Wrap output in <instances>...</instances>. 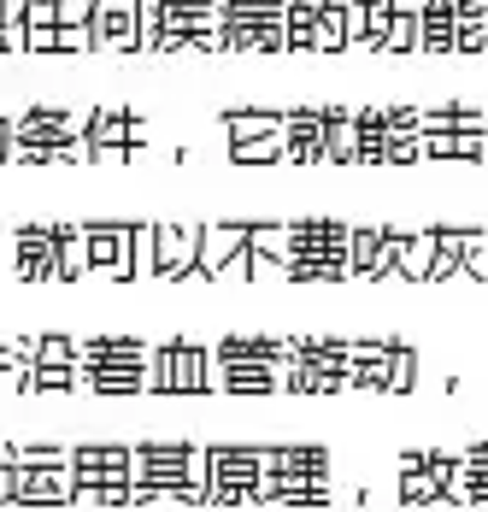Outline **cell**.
Returning <instances> with one entry per match:
<instances>
[{
	"mask_svg": "<svg viewBox=\"0 0 488 512\" xmlns=\"http://www.w3.org/2000/svg\"><path fill=\"white\" fill-rule=\"evenodd\" d=\"M147 501H189L206 507V448L195 442H136V507Z\"/></svg>",
	"mask_w": 488,
	"mask_h": 512,
	"instance_id": "cell-1",
	"label": "cell"
},
{
	"mask_svg": "<svg viewBox=\"0 0 488 512\" xmlns=\"http://www.w3.org/2000/svg\"><path fill=\"white\" fill-rule=\"evenodd\" d=\"M277 277H289V283H347L353 277V230L336 224V218L289 224V254L277 259Z\"/></svg>",
	"mask_w": 488,
	"mask_h": 512,
	"instance_id": "cell-2",
	"label": "cell"
},
{
	"mask_svg": "<svg viewBox=\"0 0 488 512\" xmlns=\"http://www.w3.org/2000/svg\"><path fill=\"white\" fill-rule=\"evenodd\" d=\"M83 124L71 106L36 101L12 118V159L6 165H53V159H89V142H83Z\"/></svg>",
	"mask_w": 488,
	"mask_h": 512,
	"instance_id": "cell-3",
	"label": "cell"
},
{
	"mask_svg": "<svg viewBox=\"0 0 488 512\" xmlns=\"http://www.w3.org/2000/svg\"><path fill=\"white\" fill-rule=\"evenodd\" d=\"M142 48L147 53H218V0H147Z\"/></svg>",
	"mask_w": 488,
	"mask_h": 512,
	"instance_id": "cell-4",
	"label": "cell"
},
{
	"mask_svg": "<svg viewBox=\"0 0 488 512\" xmlns=\"http://www.w3.org/2000/svg\"><path fill=\"white\" fill-rule=\"evenodd\" d=\"M259 501H289V507H324L330 501V448H265Z\"/></svg>",
	"mask_w": 488,
	"mask_h": 512,
	"instance_id": "cell-5",
	"label": "cell"
},
{
	"mask_svg": "<svg viewBox=\"0 0 488 512\" xmlns=\"http://www.w3.org/2000/svg\"><path fill=\"white\" fill-rule=\"evenodd\" d=\"M289 0H218V53H283Z\"/></svg>",
	"mask_w": 488,
	"mask_h": 512,
	"instance_id": "cell-6",
	"label": "cell"
},
{
	"mask_svg": "<svg viewBox=\"0 0 488 512\" xmlns=\"http://www.w3.org/2000/svg\"><path fill=\"white\" fill-rule=\"evenodd\" d=\"M153 348L142 336H83V389L95 395H136L147 389Z\"/></svg>",
	"mask_w": 488,
	"mask_h": 512,
	"instance_id": "cell-7",
	"label": "cell"
},
{
	"mask_svg": "<svg viewBox=\"0 0 488 512\" xmlns=\"http://www.w3.org/2000/svg\"><path fill=\"white\" fill-rule=\"evenodd\" d=\"M147 389L153 395H206V389H218L212 348L195 342V336H165L153 348V365H147Z\"/></svg>",
	"mask_w": 488,
	"mask_h": 512,
	"instance_id": "cell-8",
	"label": "cell"
},
{
	"mask_svg": "<svg viewBox=\"0 0 488 512\" xmlns=\"http://www.w3.org/2000/svg\"><path fill=\"white\" fill-rule=\"evenodd\" d=\"M418 383V354L394 336H359L353 342V389L377 395H406Z\"/></svg>",
	"mask_w": 488,
	"mask_h": 512,
	"instance_id": "cell-9",
	"label": "cell"
},
{
	"mask_svg": "<svg viewBox=\"0 0 488 512\" xmlns=\"http://www.w3.org/2000/svg\"><path fill=\"white\" fill-rule=\"evenodd\" d=\"M259 477H265V448H206V489H212V507L259 501Z\"/></svg>",
	"mask_w": 488,
	"mask_h": 512,
	"instance_id": "cell-10",
	"label": "cell"
},
{
	"mask_svg": "<svg viewBox=\"0 0 488 512\" xmlns=\"http://www.w3.org/2000/svg\"><path fill=\"white\" fill-rule=\"evenodd\" d=\"M230 159L242 165H271L283 159V112H224Z\"/></svg>",
	"mask_w": 488,
	"mask_h": 512,
	"instance_id": "cell-11",
	"label": "cell"
},
{
	"mask_svg": "<svg viewBox=\"0 0 488 512\" xmlns=\"http://www.w3.org/2000/svg\"><path fill=\"white\" fill-rule=\"evenodd\" d=\"M83 142H89V159H130L147 148V124L124 106H95L83 124Z\"/></svg>",
	"mask_w": 488,
	"mask_h": 512,
	"instance_id": "cell-12",
	"label": "cell"
},
{
	"mask_svg": "<svg viewBox=\"0 0 488 512\" xmlns=\"http://www.w3.org/2000/svg\"><path fill=\"white\" fill-rule=\"evenodd\" d=\"M142 6L147 0H95L89 12V42L100 53H136L142 48Z\"/></svg>",
	"mask_w": 488,
	"mask_h": 512,
	"instance_id": "cell-13",
	"label": "cell"
},
{
	"mask_svg": "<svg viewBox=\"0 0 488 512\" xmlns=\"http://www.w3.org/2000/svg\"><path fill=\"white\" fill-rule=\"evenodd\" d=\"M12 277L59 283V224H18V236H12Z\"/></svg>",
	"mask_w": 488,
	"mask_h": 512,
	"instance_id": "cell-14",
	"label": "cell"
},
{
	"mask_svg": "<svg viewBox=\"0 0 488 512\" xmlns=\"http://www.w3.org/2000/svg\"><path fill=\"white\" fill-rule=\"evenodd\" d=\"M200 259V224H153V277L183 283L195 277Z\"/></svg>",
	"mask_w": 488,
	"mask_h": 512,
	"instance_id": "cell-15",
	"label": "cell"
},
{
	"mask_svg": "<svg viewBox=\"0 0 488 512\" xmlns=\"http://www.w3.org/2000/svg\"><path fill=\"white\" fill-rule=\"evenodd\" d=\"M89 236V265L112 271V277H136V224H83Z\"/></svg>",
	"mask_w": 488,
	"mask_h": 512,
	"instance_id": "cell-16",
	"label": "cell"
},
{
	"mask_svg": "<svg viewBox=\"0 0 488 512\" xmlns=\"http://www.w3.org/2000/svg\"><path fill=\"white\" fill-rule=\"evenodd\" d=\"M324 142H330L324 106H294V112H283V159L289 165H318L324 159Z\"/></svg>",
	"mask_w": 488,
	"mask_h": 512,
	"instance_id": "cell-17",
	"label": "cell"
},
{
	"mask_svg": "<svg viewBox=\"0 0 488 512\" xmlns=\"http://www.w3.org/2000/svg\"><path fill=\"white\" fill-rule=\"evenodd\" d=\"M247 236H253V224H206V230H200L195 277H224V271L247 254Z\"/></svg>",
	"mask_w": 488,
	"mask_h": 512,
	"instance_id": "cell-18",
	"label": "cell"
},
{
	"mask_svg": "<svg viewBox=\"0 0 488 512\" xmlns=\"http://www.w3.org/2000/svg\"><path fill=\"white\" fill-rule=\"evenodd\" d=\"M212 365H218V389H230V395L283 389V359H212Z\"/></svg>",
	"mask_w": 488,
	"mask_h": 512,
	"instance_id": "cell-19",
	"label": "cell"
},
{
	"mask_svg": "<svg viewBox=\"0 0 488 512\" xmlns=\"http://www.w3.org/2000/svg\"><path fill=\"white\" fill-rule=\"evenodd\" d=\"M406 230H353V277H394Z\"/></svg>",
	"mask_w": 488,
	"mask_h": 512,
	"instance_id": "cell-20",
	"label": "cell"
},
{
	"mask_svg": "<svg viewBox=\"0 0 488 512\" xmlns=\"http://www.w3.org/2000/svg\"><path fill=\"white\" fill-rule=\"evenodd\" d=\"M483 242V230L471 224H436V265H430V283H447V277H465V254Z\"/></svg>",
	"mask_w": 488,
	"mask_h": 512,
	"instance_id": "cell-21",
	"label": "cell"
},
{
	"mask_svg": "<svg viewBox=\"0 0 488 512\" xmlns=\"http://www.w3.org/2000/svg\"><path fill=\"white\" fill-rule=\"evenodd\" d=\"M459 48V6L453 0H424L418 6V53H453Z\"/></svg>",
	"mask_w": 488,
	"mask_h": 512,
	"instance_id": "cell-22",
	"label": "cell"
},
{
	"mask_svg": "<svg viewBox=\"0 0 488 512\" xmlns=\"http://www.w3.org/2000/svg\"><path fill=\"white\" fill-rule=\"evenodd\" d=\"M424 159V112L418 106H389V165Z\"/></svg>",
	"mask_w": 488,
	"mask_h": 512,
	"instance_id": "cell-23",
	"label": "cell"
},
{
	"mask_svg": "<svg viewBox=\"0 0 488 512\" xmlns=\"http://www.w3.org/2000/svg\"><path fill=\"white\" fill-rule=\"evenodd\" d=\"M18 24H24V48L30 53H59V0H24Z\"/></svg>",
	"mask_w": 488,
	"mask_h": 512,
	"instance_id": "cell-24",
	"label": "cell"
},
{
	"mask_svg": "<svg viewBox=\"0 0 488 512\" xmlns=\"http://www.w3.org/2000/svg\"><path fill=\"white\" fill-rule=\"evenodd\" d=\"M353 130H359V165H389V106H359Z\"/></svg>",
	"mask_w": 488,
	"mask_h": 512,
	"instance_id": "cell-25",
	"label": "cell"
},
{
	"mask_svg": "<svg viewBox=\"0 0 488 512\" xmlns=\"http://www.w3.org/2000/svg\"><path fill=\"white\" fill-rule=\"evenodd\" d=\"M18 507H36V501H77V477L71 471H18Z\"/></svg>",
	"mask_w": 488,
	"mask_h": 512,
	"instance_id": "cell-26",
	"label": "cell"
},
{
	"mask_svg": "<svg viewBox=\"0 0 488 512\" xmlns=\"http://www.w3.org/2000/svg\"><path fill=\"white\" fill-rule=\"evenodd\" d=\"M447 501H453V507H471V501H488V442H477V448H465V465H459V477H453Z\"/></svg>",
	"mask_w": 488,
	"mask_h": 512,
	"instance_id": "cell-27",
	"label": "cell"
},
{
	"mask_svg": "<svg viewBox=\"0 0 488 512\" xmlns=\"http://www.w3.org/2000/svg\"><path fill=\"white\" fill-rule=\"evenodd\" d=\"M430 265H436V230H406V236H400V265H394V277L430 283Z\"/></svg>",
	"mask_w": 488,
	"mask_h": 512,
	"instance_id": "cell-28",
	"label": "cell"
},
{
	"mask_svg": "<svg viewBox=\"0 0 488 512\" xmlns=\"http://www.w3.org/2000/svg\"><path fill=\"white\" fill-rule=\"evenodd\" d=\"M324 130H330L324 159H336V165H359V130H353V112H347V106H324Z\"/></svg>",
	"mask_w": 488,
	"mask_h": 512,
	"instance_id": "cell-29",
	"label": "cell"
},
{
	"mask_svg": "<svg viewBox=\"0 0 488 512\" xmlns=\"http://www.w3.org/2000/svg\"><path fill=\"white\" fill-rule=\"evenodd\" d=\"M95 265H89V236H83V224H59V283H77V277H89Z\"/></svg>",
	"mask_w": 488,
	"mask_h": 512,
	"instance_id": "cell-30",
	"label": "cell"
},
{
	"mask_svg": "<svg viewBox=\"0 0 488 512\" xmlns=\"http://www.w3.org/2000/svg\"><path fill=\"white\" fill-rule=\"evenodd\" d=\"M318 12H324V0H289V48L294 53H318Z\"/></svg>",
	"mask_w": 488,
	"mask_h": 512,
	"instance_id": "cell-31",
	"label": "cell"
},
{
	"mask_svg": "<svg viewBox=\"0 0 488 512\" xmlns=\"http://www.w3.org/2000/svg\"><path fill=\"white\" fill-rule=\"evenodd\" d=\"M459 6V48L453 53H483L488 48V0H453Z\"/></svg>",
	"mask_w": 488,
	"mask_h": 512,
	"instance_id": "cell-32",
	"label": "cell"
},
{
	"mask_svg": "<svg viewBox=\"0 0 488 512\" xmlns=\"http://www.w3.org/2000/svg\"><path fill=\"white\" fill-rule=\"evenodd\" d=\"M347 48V0H324L318 12V53H342Z\"/></svg>",
	"mask_w": 488,
	"mask_h": 512,
	"instance_id": "cell-33",
	"label": "cell"
},
{
	"mask_svg": "<svg viewBox=\"0 0 488 512\" xmlns=\"http://www.w3.org/2000/svg\"><path fill=\"white\" fill-rule=\"evenodd\" d=\"M383 53H418V6H400L394 0V24H389Z\"/></svg>",
	"mask_w": 488,
	"mask_h": 512,
	"instance_id": "cell-34",
	"label": "cell"
},
{
	"mask_svg": "<svg viewBox=\"0 0 488 512\" xmlns=\"http://www.w3.org/2000/svg\"><path fill=\"white\" fill-rule=\"evenodd\" d=\"M389 24H394V0H365V48L383 53V42H389Z\"/></svg>",
	"mask_w": 488,
	"mask_h": 512,
	"instance_id": "cell-35",
	"label": "cell"
},
{
	"mask_svg": "<svg viewBox=\"0 0 488 512\" xmlns=\"http://www.w3.org/2000/svg\"><path fill=\"white\" fill-rule=\"evenodd\" d=\"M18 6H24V0H0V53L24 48V24H18Z\"/></svg>",
	"mask_w": 488,
	"mask_h": 512,
	"instance_id": "cell-36",
	"label": "cell"
},
{
	"mask_svg": "<svg viewBox=\"0 0 488 512\" xmlns=\"http://www.w3.org/2000/svg\"><path fill=\"white\" fill-rule=\"evenodd\" d=\"M136 277H153V224H136Z\"/></svg>",
	"mask_w": 488,
	"mask_h": 512,
	"instance_id": "cell-37",
	"label": "cell"
},
{
	"mask_svg": "<svg viewBox=\"0 0 488 512\" xmlns=\"http://www.w3.org/2000/svg\"><path fill=\"white\" fill-rule=\"evenodd\" d=\"M365 48V0H347V48Z\"/></svg>",
	"mask_w": 488,
	"mask_h": 512,
	"instance_id": "cell-38",
	"label": "cell"
},
{
	"mask_svg": "<svg viewBox=\"0 0 488 512\" xmlns=\"http://www.w3.org/2000/svg\"><path fill=\"white\" fill-rule=\"evenodd\" d=\"M465 277H477V283H488V230H483V242L465 254Z\"/></svg>",
	"mask_w": 488,
	"mask_h": 512,
	"instance_id": "cell-39",
	"label": "cell"
},
{
	"mask_svg": "<svg viewBox=\"0 0 488 512\" xmlns=\"http://www.w3.org/2000/svg\"><path fill=\"white\" fill-rule=\"evenodd\" d=\"M6 159H12V118L0 112V165H6Z\"/></svg>",
	"mask_w": 488,
	"mask_h": 512,
	"instance_id": "cell-40",
	"label": "cell"
}]
</instances>
